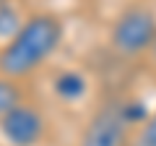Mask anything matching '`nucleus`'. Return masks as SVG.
I'll use <instances>...</instances> for the list:
<instances>
[{
  "mask_svg": "<svg viewBox=\"0 0 156 146\" xmlns=\"http://www.w3.org/2000/svg\"><path fill=\"white\" fill-rule=\"evenodd\" d=\"M65 42V21L55 11H34L16 34L0 45V73L16 81L34 78L60 52Z\"/></svg>",
  "mask_w": 156,
  "mask_h": 146,
  "instance_id": "f257e3e1",
  "label": "nucleus"
},
{
  "mask_svg": "<svg viewBox=\"0 0 156 146\" xmlns=\"http://www.w3.org/2000/svg\"><path fill=\"white\" fill-rule=\"evenodd\" d=\"M148 110L133 97H109L91 110L76 146H130L133 133Z\"/></svg>",
  "mask_w": 156,
  "mask_h": 146,
  "instance_id": "f03ea898",
  "label": "nucleus"
},
{
  "mask_svg": "<svg viewBox=\"0 0 156 146\" xmlns=\"http://www.w3.org/2000/svg\"><path fill=\"white\" fill-rule=\"evenodd\" d=\"M156 42V8L133 0L117 11L107 29V47L120 60H140L148 57Z\"/></svg>",
  "mask_w": 156,
  "mask_h": 146,
  "instance_id": "7ed1b4c3",
  "label": "nucleus"
},
{
  "mask_svg": "<svg viewBox=\"0 0 156 146\" xmlns=\"http://www.w3.org/2000/svg\"><path fill=\"white\" fill-rule=\"evenodd\" d=\"M50 133L47 112L34 99H23L8 115L0 118V144L3 146H42Z\"/></svg>",
  "mask_w": 156,
  "mask_h": 146,
  "instance_id": "20e7f679",
  "label": "nucleus"
},
{
  "mask_svg": "<svg viewBox=\"0 0 156 146\" xmlns=\"http://www.w3.org/2000/svg\"><path fill=\"white\" fill-rule=\"evenodd\" d=\"M23 99H29V91L23 86V81H16L11 76L0 73V118L8 115L13 107H18Z\"/></svg>",
  "mask_w": 156,
  "mask_h": 146,
  "instance_id": "39448f33",
  "label": "nucleus"
},
{
  "mask_svg": "<svg viewBox=\"0 0 156 146\" xmlns=\"http://www.w3.org/2000/svg\"><path fill=\"white\" fill-rule=\"evenodd\" d=\"M26 16L29 13H21V8L16 5V0H5L0 5V45L8 42L21 29V24L26 21Z\"/></svg>",
  "mask_w": 156,
  "mask_h": 146,
  "instance_id": "423d86ee",
  "label": "nucleus"
},
{
  "mask_svg": "<svg viewBox=\"0 0 156 146\" xmlns=\"http://www.w3.org/2000/svg\"><path fill=\"white\" fill-rule=\"evenodd\" d=\"M55 94L60 99H81L86 94V78L76 71H62L55 78Z\"/></svg>",
  "mask_w": 156,
  "mask_h": 146,
  "instance_id": "0eeeda50",
  "label": "nucleus"
},
{
  "mask_svg": "<svg viewBox=\"0 0 156 146\" xmlns=\"http://www.w3.org/2000/svg\"><path fill=\"white\" fill-rule=\"evenodd\" d=\"M130 146H156V107L148 110V115L143 118V123L135 128Z\"/></svg>",
  "mask_w": 156,
  "mask_h": 146,
  "instance_id": "6e6552de",
  "label": "nucleus"
},
{
  "mask_svg": "<svg viewBox=\"0 0 156 146\" xmlns=\"http://www.w3.org/2000/svg\"><path fill=\"white\" fill-rule=\"evenodd\" d=\"M146 60H148L151 65L156 68V42H154V47H151V52H148V57H146Z\"/></svg>",
  "mask_w": 156,
  "mask_h": 146,
  "instance_id": "1a4fd4ad",
  "label": "nucleus"
},
{
  "mask_svg": "<svg viewBox=\"0 0 156 146\" xmlns=\"http://www.w3.org/2000/svg\"><path fill=\"white\" fill-rule=\"evenodd\" d=\"M3 3H5V0H0V5H3Z\"/></svg>",
  "mask_w": 156,
  "mask_h": 146,
  "instance_id": "9d476101",
  "label": "nucleus"
},
{
  "mask_svg": "<svg viewBox=\"0 0 156 146\" xmlns=\"http://www.w3.org/2000/svg\"><path fill=\"white\" fill-rule=\"evenodd\" d=\"M0 146H3V144H0Z\"/></svg>",
  "mask_w": 156,
  "mask_h": 146,
  "instance_id": "9b49d317",
  "label": "nucleus"
}]
</instances>
